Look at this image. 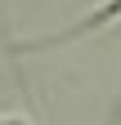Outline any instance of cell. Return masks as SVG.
<instances>
[{"instance_id": "6da1fadb", "label": "cell", "mask_w": 121, "mask_h": 125, "mask_svg": "<svg viewBox=\"0 0 121 125\" xmlns=\"http://www.w3.org/2000/svg\"><path fill=\"white\" fill-rule=\"evenodd\" d=\"M121 18V0H103V5L90 13L85 22H76V27H67V31H58L54 40H40V45H67V40H76V36H90V31H99V27H108V22H117Z\"/></svg>"}, {"instance_id": "7a4b0ae2", "label": "cell", "mask_w": 121, "mask_h": 125, "mask_svg": "<svg viewBox=\"0 0 121 125\" xmlns=\"http://www.w3.org/2000/svg\"><path fill=\"white\" fill-rule=\"evenodd\" d=\"M0 125H32L27 116H0Z\"/></svg>"}]
</instances>
